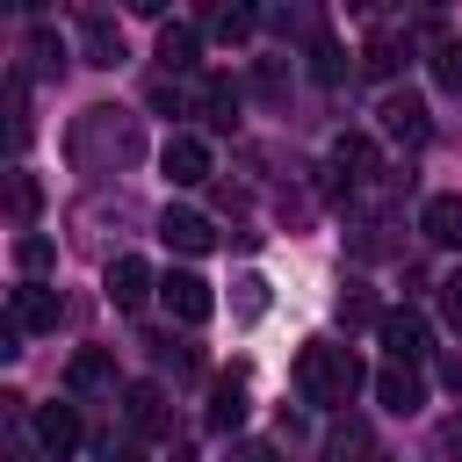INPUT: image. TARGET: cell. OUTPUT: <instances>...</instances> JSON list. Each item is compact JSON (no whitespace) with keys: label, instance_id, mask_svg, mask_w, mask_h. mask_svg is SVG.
I'll use <instances>...</instances> for the list:
<instances>
[{"label":"cell","instance_id":"1","mask_svg":"<svg viewBox=\"0 0 462 462\" xmlns=\"http://www.w3.org/2000/svg\"><path fill=\"white\" fill-rule=\"evenodd\" d=\"M137 152H144V137H137V116H123V108H87V116L72 123V159H79L87 173L130 166Z\"/></svg>","mask_w":462,"mask_h":462},{"label":"cell","instance_id":"2","mask_svg":"<svg viewBox=\"0 0 462 462\" xmlns=\"http://www.w3.org/2000/svg\"><path fill=\"white\" fill-rule=\"evenodd\" d=\"M296 390H303L310 404H325V411L354 404V390H361V361H354V346L303 339V354H296Z\"/></svg>","mask_w":462,"mask_h":462},{"label":"cell","instance_id":"3","mask_svg":"<svg viewBox=\"0 0 462 462\" xmlns=\"http://www.w3.org/2000/svg\"><path fill=\"white\" fill-rule=\"evenodd\" d=\"M159 303H166L180 325H209V318H217V296H209V282H202V274H188V267H173V274L159 282Z\"/></svg>","mask_w":462,"mask_h":462},{"label":"cell","instance_id":"4","mask_svg":"<svg viewBox=\"0 0 462 462\" xmlns=\"http://www.w3.org/2000/svg\"><path fill=\"white\" fill-rule=\"evenodd\" d=\"M79 440H87V426H79L72 404H43V411H36V448H43L51 462H72Z\"/></svg>","mask_w":462,"mask_h":462},{"label":"cell","instance_id":"5","mask_svg":"<svg viewBox=\"0 0 462 462\" xmlns=\"http://www.w3.org/2000/svg\"><path fill=\"white\" fill-rule=\"evenodd\" d=\"M58 310H65V303H58L43 282H22V289L7 296V325H14V332H58Z\"/></svg>","mask_w":462,"mask_h":462},{"label":"cell","instance_id":"6","mask_svg":"<svg viewBox=\"0 0 462 462\" xmlns=\"http://www.w3.org/2000/svg\"><path fill=\"white\" fill-rule=\"evenodd\" d=\"M159 166H166V180H173V188H202V180H209V144L180 130V137H166Z\"/></svg>","mask_w":462,"mask_h":462},{"label":"cell","instance_id":"7","mask_svg":"<svg viewBox=\"0 0 462 462\" xmlns=\"http://www.w3.org/2000/svg\"><path fill=\"white\" fill-rule=\"evenodd\" d=\"M361 180H375V144L346 130V137H332V195H346Z\"/></svg>","mask_w":462,"mask_h":462},{"label":"cell","instance_id":"8","mask_svg":"<svg viewBox=\"0 0 462 462\" xmlns=\"http://www.w3.org/2000/svg\"><path fill=\"white\" fill-rule=\"evenodd\" d=\"M123 419H130L144 440L173 433V411H166V390H159V383H130V390H123Z\"/></svg>","mask_w":462,"mask_h":462},{"label":"cell","instance_id":"9","mask_svg":"<svg viewBox=\"0 0 462 462\" xmlns=\"http://www.w3.org/2000/svg\"><path fill=\"white\" fill-rule=\"evenodd\" d=\"M375 116H383V137H397V144H426V130H433L419 94H383V108H375Z\"/></svg>","mask_w":462,"mask_h":462},{"label":"cell","instance_id":"10","mask_svg":"<svg viewBox=\"0 0 462 462\" xmlns=\"http://www.w3.org/2000/svg\"><path fill=\"white\" fill-rule=\"evenodd\" d=\"M159 238H166L173 253H209V245H217V224H209L202 209H166V217H159Z\"/></svg>","mask_w":462,"mask_h":462},{"label":"cell","instance_id":"11","mask_svg":"<svg viewBox=\"0 0 462 462\" xmlns=\"http://www.w3.org/2000/svg\"><path fill=\"white\" fill-rule=\"evenodd\" d=\"M152 289H159V282H152V267H144V260H130V253H123V260H108V303H116V310H144V296H152Z\"/></svg>","mask_w":462,"mask_h":462},{"label":"cell","instance_id":"12","mask_svg":"<svg viewBox=\"0 0 462 462\" xmlns=\"http://www.w3.org/2000/svg\"><path fill=\"white\" fill-rule=\"evenodd\" d=\"M375 397H383V411H397V419H411V411L426 404V383H419V368H404V361H390V368L375 375Z\"/></svg>","mask_w":462,"mask_h":462},{"label":"cell","instance_id":"13","mask_svg":"<svg viewBox=\"0 0 462 462\" xmlns=\"http://www.w3.org/2000/svg\"><path fill=\"white\" fill-rule=\"evenodd\" d=\"M383 346H390V361H419L426 354V318L419 310H383Z\"/></svg>","mask_w":462,"mask_h":462},{"label":"cell","instance_id":"14","mask_svg":"<svg viewBox=\"0 0 462 462\" xmlns=\"http://www.w3.org/2000/svg\"><path fill=\"white\" fill-rule=\"evenodd\" d=\"M108 383H116V361H108L101 346H79V354L65 361V390H72V397H94V390H108Z\"/></svg>","mask_w":462,"mask_h":462},{"label":"cell","instance_id":"15","mask_svg":"<svg viewBox=\"0 0 462 462\" xmlns=\"http://www.w3.org/2000/svg\"><path fill=\"white\" fill-rule=\"evenodd\" d=\"M79 43H87V65H123V29L108 14H79Z\"/></svg>","mask_w":462,"mask_h":462},{"label":"cell","instance_id":"16","mask_svg":"<svg viewBox=\"0 0 462 462\" xmlns=\"http://www.w3.org/2000/svg\"><path fill=\"white\" fill-rule=\"evenodd\" d=\"M419 231H426L433 245H462V195H433V202L419 209Z\"/></svg>","mask_w":462,"mask_h":462},{"label":"cell","instance_id":"17","mask_svg":"<svg viewBox=\"0 0 462 462\" xmlns=\"http://www.w3.org/2000/svg\"><path fill=\"white\" fill-rule=\"evenodd\" d=\"M245 411H253V404H245V383H238V375H224V383H217V397H209V426H217V433H238V426H245Z\"/></svg>","mask_w":462,"mask_h":462},{"label":"cell","instance_id":"18","mask_svg":"<svg viewBox=\"0 0 462 462\" xmlns=\"http://www.w3.org/2000/svg\"><path fill=\"white\" fill-rule=\"evenodd\" d=\"M267 303H274V296H267V274H238V282H231V318H238V325H260Z\"/></svg>","mask_w":462,"mask_h":462},{"label":"cell","instance_id":"19","mask_svg":"<svg viewBox=\"0 0 462 462\" xmlns=\"http://www.w3.org/2000/svg\"><path fill=\"white\" fill-rule=\"evenodd\" d=\"M325 455H332V462H375V440H368L361 419H339L332 440H325Z\"/></svg>","mask_w":462,"mask_h":462},{"label":"cell","instance_id":"20","mask_svg":"<svg viewBox=\"0 0 462 462\" xmlns=\"http://www.w3.org/2000/svg\"><path fill=\"white\" fill-rule=\"evenodd\" d=\"M159 65H166V72H188V65H195V29H188V22H166V29H159Z\"/></svg>","mask_w":462,"mask_h":462},{"label":"cell","instance_id":"21","mask_svg":"<svg viewBox=\"0 0 462 462\" xmlns=\"http://www.w3.org/2000/svg\"><path fill=\"white\" fill-rule=\"evenodd\" d=\"M397 65H404V43H397L390 29H383V36H368V51H361V72H375V79H390Z\"/></svg>","mask_w":462,"mask_h":462},{"label":"cell","instance_id":"22","mask_svg":"<svg viewBox=\"0 0 462 462\" xmlns=\"http://www.w3.org/2000/svg\"><path fill=\"white\" fill-rule=\"evenodd\" d=\"M433 79H440L448 94H462V43L440 36V29H433Z\"/></svg>","mask_w":462,"mask_h":462},{"label":"cell","instance_id":"23","mask_svg":"<svg viewBox=\"0 0 462 462\" xmlns=\"http://www.w3.org/2000/svg\"><path fill=\"white\" fill-rule=\"evenodd\" d=\"M51 260H58V245H51V238H36V231H22V238H14V267H22V274H43Z\"/></svg>","mask_w":462,"mask_h":462},{"label":"cell","instance_id":"24","mask_svg":"<svg viewBox=\"0 0 462 462\" xmlns=\"http://www.w3.org/2000/svg\"><path fill=\"white\" fill-rule=\"evenodd\" d=\"M310 72H318L325 87H339V79H346V58H339V43H310Z\"/></svg>","mask_w":462,"mask_h":462},{"label":"cell","instance_id":"25","mask_svg":"<svg viewBox=\"0 0 462 462\" xmlns=\"http://www.w3.org/2000/svg\"><path fill=\"white\" fill-rule=\"evenodd\" d=\"M152 354H159V361H166L173 375H188V368H202V354H195L188 339H152Z\"/></svg>","mask_w":462,"mask_h":462},{"label":"cell","instance_id":"26","mask_svg":"<svg viewBox=\"0 0 462 462\" xmlns=\"http://www.w3.org/2000/svg\"><path fill=\"white\" fill-rule=\"evenodd\" d=\"M209 29H217L224 43H238V36H253V14H245V7H217V14H209Z\"/></svg>","mask_w":462,"mask_h":462},{"label":"cell","instance_id":"27","mask_svg":"<svg viewBox=\"0 0 462 462\" xmlns=\"http://www.w3.org/2000/svg\"><path fill=\"white\" fill-rule=\"evenodd\" d=\"M7 209H14V224H29V217H36V180H29V173H14V180H7Z\"/></svg>","mask_w":462,"mask_h":462},{"label":"cell","instance_id":"28","mask_svg":"<svg viewBox=\"0 0 462 462\" xmlns=\"http://www.w3.org/2000/svg\"><path fill=\"white\" fill-rule=\"evenodd\" d=\"M29 51H36V65H43V72H58V65H65V43H51V29H36V36H29Z\"/></svg>","mask_w":462,"mask_h":462},{"label":"cell","instance_id":"29","mask_svg":"<svg viewBox=\"0 0 462 462\" xmlns=\"http://www.w3.org/2000/svg\"><path fill=\"white\" fill-rule=\"evenodd\" d=\"M339 318H346V325H361V318H375V303H368V289H346V296H339Z\"/></svg>","mask_w":462,"mask_h":462},{"label":"cell","instance_id":"30","mask_svg":"<svg viewBox=\"0 0 462 462\" xmlns=\"http://www.w3.org/2000/svg\"><path fill=\"white\" fill-rule=\"evenodd\" d=\"M440 310H448V325L462 332V274H448V282H440Z\"/></svg>","mask_w":462,"mask_h":462},{"label":"cell","instance_id":"31","mask_svg":"<svg viewBox=\"0 0 462 462\" xmlns=\"http://www.w3.org/2000/svg\"><path fill=\"white\" fill-rule=\"evenodd\" d=\"M101 462H152V455H144L137 440H108V448H101Z\"/></svg>","mask_w":462,"mask_h":462},{"label":"cell","instance_id":"32","mask_svg":"<svg viewBox=\"0 0 462 462\" xmlns=\"http://www.w3.org/2000/svg\"><path fill=\"white\" fill-rule=\"evenodd\" d=\"M231 462H274V448H267V440H238V448H231Z\"/></svg>","mask_w":462,"mask_h":462},{"label":"cell","instance_id":"33","mask_svg":"<svg viewBox=\"0 0 462 462\" xmlns=\"http://www.w3.org/2000/svg\"><path fill=\"white\" fill-rule=\"evenodd\" d=\"M440 383H448V390L462 397V354H448V361H440Z\"/></svg>","mask_w":462,"mask_h":462},{"label":"cell","instance_id":"34","mask_svg":"<svg viewBox=\"0 0 462 462\" xmlns=\"http://www.w3.org/2000/svg\"><path fill=\"white\" fill-rule=\"evenodd\" d=\"M440 448H448V455H462V411H455V419L440 426Z\"/></svg>","mask_w":462,"mask_h":462}]
</instances>
